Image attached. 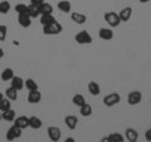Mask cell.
I'll list each match as a JSON object with an SVG mask.
<instances>
[{
	"mask_svg": "<svg viewBox=\"0 0 151 142\" xmlns=\"http://www.w3.org/2000/svg\"><path fill=\"white\" fill-rule=\"evenodd\" d=\"M62 30H63V27L60 25L57 20L54 23H52V24L43 27V33L45 35H58V34L62 33Z\"/></svg>",
	"mask_w": 151,
	"mask_h": 142,
	"instance_id": "obj_1",
	"label": "cell"
},
{
	"mask_svg": "<svg viewBox=\"0 0 151 142\" xmlns=\"http://www.w3.org/2000/svg\"><path fill=\"white\" fill-rule=\"evenodd\" d=\"M105 20L107 22V24L112 27V28H116L121 24V20H120V16H119V13H115V11H107L105 13Z\"/></svg>",
	"mask_w": 151,
	"mask_h": 142,
	"instance_id": "obj_2",
	"label": "cell"
},
{
	"mask_svg": "<svg viewBox=\"0 0 151 142\" xmlns=\"http://www.w3.org/2000/svg\"><path fill=\"white\" fill-rule=\"evenodd\" d=\"M120 102H121V96H120V93H117V92L107 94V96L103 98V105L106 107H113V106L119 105Z\"/></svg>",
	"mask_w": 151,
	"mask_h": 142,
	"instance_id": "obj_3",
	"label": "cell"
},
{
	"mask_svg": "<svg viewBox=\"0 0 151 142\" xmlns=\"http://www.w3.org/2000/svg\"><path fill=\"white\" fill-rule=\"evenodd\" d=\"M74 40L77 42L78 44H81V45H83V44H91L93 42L92 35L89 34L87 30H81L79 33H77L76 37H74Z\"/></svg>",
	"mask_w": 151,
	"mask_h": 142,
	"instance_id": "obj_4",
	"label": "cell"
},
{
	"mask_svg": "<svg viewBox=\"0 0 151 142\" xmlns=\"http://www.w3.org/2000/svg\"><path fill=\"white\" fill-rule=\"evenodd\" d=\"M22 135H23V130L19 128V127H17L15 125H13L8 130L6 135H5V138H6V141L12 142V141H14V140L19 138V137H22Z\"/></svg>",
	"mask_w": 151,
	"mask_h": 142,
	"instance_id": "obj_5",
	"label": "cell"
},
{
	"mask_svg": "<svg viewBox=\"0 0 151 142\" xmlns=\"http://www.w3.org/2000/svg\"><path fill=\"white\" fill-rule=\"evenodd\" d=\"M142 101V93L140 91H132L127 96V103L130 106H137Z\"/></svg>",
	"mask_w": 151,
	"mask_h": 142,
	"instance_id": "obj_6",
	"label": "cell"
},
{
	"mask_svg": "<svg viewBox=\"0 0 151 142\" xmlns=\"http://www.w3.org/2000/svg\"><path fill=\"white\" fill-rule=\"evenodd\" d=\"M47 132H48V137H49V140L52 142H58L60 140V137H62V132H60V130L55 126L48 127Z\"/></svg>",
	"mask_w": 151,
	"mask_h": 142,
	"instance_id": "obj_7",
	"label": "cell"
},
{
	"mask_svg": "<svg viewBox=\"0 0 151 142\" xmlns=\"http://www.w3.org/2000/svg\"><path fill=\"white\" fill-rule=\"evenodd\" d=\"M14 125L17 127L22 130H25L29 127V117L27 116H19V117H15V120H14Z\"/></svg>",
	"mask_w": 151,
	"mask_h": 142,
	"instance_id": "obj_8",
	"label": "cell"
},
{
	"mask_svg": "<svg viewBox=\"0 0 151 142\" xmlns=\"http://www.w3.org/2000/svg\"><path fill=\"white\" fill-rule=\"evenodd\" d=\"M98 37H100V39L102 40H112L113 39V32L112 29L110 28H101L100 30H98Z\"/></svg>",
	"mask_w": 151,
	"mask_h": 142,
	"instance_id": "obj_9",
	"label": "cell"
},
{
	"mask_svg": "<svg viewBox=\"0 0 151 142\" xmlns=\"http://www.w3.org/2000/svg\"><path fill=\"white\" fill-rule=\"evenodd\" d=\"M125 137L129 142H137L139 141V132L135 128L129 127V128H126V131H125Z\"/></svg>",
	"mask_w": 151,
	"mask_h": 142,
	"instance_id": "obj_10",
	"label": "cell"
},
{
	"mask_svg": "<svg viewBox=\"0 0 151 142\" xmlns=\"http://www.w3.org/2000/svg\"><path fill=\"white\" fill-rule=\"evenodd\" d=\"M132 15V8L131 6H126L124 9H121V11L119 13V16H120V20L121 23H126L131 19Z\"/></svg>",
	"mask_w": 151,
	"mask_h": 142,
	"instance_id": "obj_11",
	"label": "cell"
},
{
	"mask_svg": "<svg viewBox=\"0 0 151 142\" xmlns=\"http://www.w3.org/2000/svg\"><path fill=\"white\" fill-rule=\"evenodd\" d=\"M42 99V93L38 91H29V94H28V102L32 103V105H37L39 103Z\"/></svg>",
	"mask_w": 151,
	"mask_h": 142,
	"instance_id": "obj_12",
	"label": "cell"
},
{
	"mask_svg": "<svg viewBox=\"0 0 151 142\" xmlns=\"http://www.w3.org/2000/svg\"><path fill=\"white\" fill-rule=\"evenodd\" d=\"M70 19H72L76 24H79V25H82L87 22V16L82 13H78V11H73L70 14Z\"/></svg>",
	"mask_w": 151,
	"mask_h": 142,
	"instance_id": "obj_13",
	"label": "cell"
},
{
	"mask_svg": "<svg viewBox=\"0 0 151 142\" xmlns=\"http://www.w3.org/2000/svg\"><path fill=\"white\" fill-rule=\"evenodd\" d=\"M10 87L15 88L17 91H22L24 88V79L22 77H18V75H14L13 79L10 80Z\"/></svg>",
	"mask_w": 151,
	"mask_h": 142,
	"instance_id": "obj_14",
	"label": "cell"
},
{
	"mask_svg": "<svg viewBox=\"0 0 151 142\" xmlns=\"http://www.w3.org/2000/svg\"><path fill=\"white\" fill-rule=\"evenodd\" d=\"M18 23L23 28H29L32 25V18L28 14H22V15H18Z\"/></svg>",
	"mask_w": 151,
	"mask_h": 142,
	"instance_id": "obj_15",
	"label": "cell"
},
{
	"mask_svg": "<svg viewBox=\"0 0 151 142\" xmlns=\"http://www.w3.org/2000/svg\"><path fill=\"white\" fill-rule=\"evenodd\" d=\"M64 122H65V126H67L69 130H74L78 125V118L73 115H69V116H65Z\"/></svg>",
	"mask_w": 151,
	"mask_h": 142,
	"instance_id": "obj_16",
	"label": "cell"
},
{
	"mask_svg": "<svg viewBox=\"0 0 151 142\" xmlns=\"http://www.w3.org/2000/svg\"><path fill=\"white\" fill-rule=\"evenodd\" d=\"M42 126H43V122H42L39 117H37V116L29 117V127L32 130H39L42 128Z\"/></svg>",
	"mask_w": 151,
	"mask_h": 142,
	"instance_id": "obj_17",
	"label": "cell"
},
{
	"mask_svg": "<svg viewBox=\"0 0 151 142\" xmlns=\"http://www.w3.org/2000/svg\"><path fill=\"white\" fill-rule=\"evenodd\" d=\"M38 9H39V13L40 15H47V14H53V6L50 5L49 3H43L40 4L39 6H38Z\"/></svg>",
	"mask_w": 151,
	"mask_h": 142,
	"instance_id": "obj_18",
	"label": "cell"
},
{
	"mask_svg": "<svg viewBox=\"0 0 151 142\" xmlns=\"http://www.w3.org/2000/svg\"><path fill=\"white\" fill-rule=\"evenodd\" d=\"M88 92L92 94V96H98V94L101 93V87L100 84L93 82V80H91V82L88 83Z\"/></svg>",
	"mask_w": 151,
	"mask_h": 142,
	"instance_id": "obj_19",
	"label": "cell"
},
{
	"mask_svg": "<svg viewBox=\"0 0 151 142\" xmlns=\"http://www.w3.org/2000/svg\"><path fill=\"white\" fill-rule=\"evenodd\" d=\"M57 8L62 13H69L70 9H72V5H70V3L68 0H60V1H58V4H57Z\"/></svg>",
	"mask_w": 151,
	"mask_h": 142,
	"instance_id": "obj_20",
	"label": "cell"
},
{
	"mask_svg": "<svg viewBox=\"0 0 151 142\" xmlns=\"http://www.w3.org/2000/svg\"><path fill=\"white\" fill-rule=\"evenodd\" d=\"M14 70L12 68H5L1 72V74H0V78H1V80H4V82H8V80H12L13 77H14Z\"/></svg>",
	"mask_w": 151,
	"mask_h": 142,
	"instance_id": "obj_21",
	"label": "cell"
},
{
	"mask_svg": "<svg viewBox=\"0 0 151 142\" xmlns=\"http://www.w3.org/2000/svg\"><path fill=\"white\" fill-rule=\"evenodd\" d=\"M79 113H81V116H83V117H89L93 113L92 106L88 105V103H84L82 107H79Z\"/></svg>",
	"mask_w": 151,
	"mask_h": 142,
	"instance_id": "obj_22",
	"label": "cell"
},
{
	"mask_svg": "<svg viewBox=\"0 0 151 142\" xmlns=\"http://www.w3.org/2000/svg\"><path fill=\"white\" fill-rule=\"evenodd\" d=\"M1 120L8 121V122H13L15 120V111H13L12 108L5 112H1Z\"/></svg>",
	"mask_w": 151,
	"mask_h": 142,
	"instance_id": "obj_23",
	"label": "cell"
},
{
	"mask_svg": "<svg viewBox=\"0 0 151 142\" xmlns=\"http://www.w3.org/2000/svg\"><path fill=\"white\" fill-rule=\"evenodd\" d=\"M5 96L8 99H10V101H17L18 99V91L13 87H9L5 89Z\"/></svg>",
	"mask_w": 151,
	"mask_h": 142,
	"instance_id": "obj_24",
	"label": "cell"
},
{
	"mask_svg": "<svg viewBox=\"0 0 151 142\" xmlns=\"http://www.w3.org/2000/svg\"><path fill=\"white\" fill-rule=\"evenodd\" d=\"M55 22V18L53 16V14H47V15H42L40 16V24L42 25H48L52 24V23Z\"/></svg>",
	"mask_w": 151,
	"mask_h": 142,
	"instance_id": "obj_25",
	"label": "cell"
},
{
	"mask_svg": "<svg viewBox=\"0 0 151 142\" xmlns=\"http://www.w3.org/2000/svg\"><path fill=\"white\" fill-rule=\"evenodd\" d=\"M28 15H29L32 19L39 16L40 13H39V9H38V6L37 5H33V4L28 5Z\"/></svg>",
	"mask_w": 151,
	"mask_h": 142,
	"instance_id": "obj_26",
	"label": "cell"
},
{
	"mask_svg": "<svg viewBox=\"0 0 151 142\" xmlns=\"http://www.w3.org/2000/svg\"><path fill=\"white\" fill-rule=\"evenodd\" d=\"M24 86H25V88L28 89V91H37V89H38V84H37V82L33 78L25 79L24 80Z\"/></svg>",
	"mask_w": 151,
	"mask_h": 142,
	"instance_id": "obj_27",
	"label": "cell"
},
{
	"mask_svg": "<svg viewBox=\"0 0 151 142\" xmlns=\"http://www.w3.org/2000/svg\"><path fill=\"white\" fill-rule=\"evenodd\" d=\"M12 108V101L8 98H3L0 101V112H5Z\"/></svg>",
	"mask_w": 151,
	"mask_h": 142,
	"instance_id": "obj_28",
	"label": "cell"
},
{
	"mask_svg": "<svg viewBox=\"0 0 151 142\" xmlns=\"http://www.w3.org/2000/svg\"><path fill=\"white\" fill-rule=\"evenodd\" d=\"M72 102H73L74 106L82 107L84 103H86V99H84V97L82 94H76V96H73V98H72Z\"/></svg>",
	"mask_w": 151,
	"mask_h": 142,
	"instance_id": "obj_29",
	"label": "cell"
},
{
	"mask_svg": "<svg viewBox=\"0 0 151 142\" xmlns=\"http://www.w3.org/2000/svg\"><path fill=\"white\" fill-rule=\"evenodd\" d=\"M107 137L110 140V142H125V137L121 133H117V132H113V133L108 135Z\"/></svg>",
	"mask_w": 151,
	"mask_h": 142,
	"instance_id": "obj_30",
	"label": "cell"
},
{
	"mask_svg": "<svg viewBox=\"0 0 151 142\" xmlns=\"http://www.w3.org/2000/svg\"><path fill=\"white\" fill-rule=\"evenodd\" d=\"M10 3L6 1V0H4V1L0 3V14H8L9 11H10Z\"/></svg>",
	"mask_w": 151,
	"mask_h": 142,
	"instance_id": "obj_31",
	"label": "cell"
},
{
	"mask_svg": "<svg viewBox=\"0 0 151 142\" xmlns=\"http://www.w3.org/2000/svg\"><path fill=\"white\" fill-rule=\"evenodd\" d=\"M15 11H17L18 15L28 14V5H25V4H17L15 5Z\"/></svg>",
	"mask_w": 151,
	"mask_h": 142,
	"instance_id": "obj_32",
	"label": "cell"
},
{
	"mask_svg": "<svg viewBox=\"0 0 151 142\" xmlns=\"http://www.w3.org/2000/svg\"><path fill=\"white\" fill-rule=\"evenodd\" d=\"M6 35H8V28H6V25H0V42L5 40Z\"/></svg>",
	"mask_w": 151,
	"mask_h": 142,
	"instance_id": "obj_33",
	"label": "cell"
},
{
	"mask_svg": "<svg viewBox=\"0 0 151 142\" xmlns=\"http://www.w3.org/2000/svg\"><path fill=\"white\" fill-rule=\"evenodd\" d=\"M145 138H146V141L151 142V128L146 130V132H145Z\"/></svg>",
	"mask_w": 151,
	"mask_h": 142,
	"instance_id": "obj_34",
	"label": "cell"
},
{
	"mask_svg": "<svg viewBox=\"0 0 151 142\" xmlns=\"http://www.w3.org/2000/svg\"><path fill=\"white\" fill-rule=\"evenodd\" d=\"M45 1V0H30V4H33V5H37V6H39L40 4H43Z\"/></svg>",
	"mask_w": 151,
	"mask_h": 142,
	"instance_id": "obj_35",
	"label": "cell"
},
{
	"mask_svg": "<svg viewBox=\"0 0 151 142\" xmlns=\"http://www.w3.org/2000/svg\"><path fill=\"white\" fill-rule=\"evenodd\" d=\"M64 142H76V140L73 138V137H67V138L64 140Z\"/></svg>",
	"mask_w": 151,
	"mask_h": 142,
	"instance_id": "obj_36",
	"label": "cell"
},
{
	"mask_svg": "<svg viewBox=\"0 0 151 142\" xmlns=\"http://www.w3.org/2000/svg\"><path fill=\"white\" fill-rule=\"evenodd\" d=\"M100 142H110V140H108V137H102V138L100 140Z\"/></svg>",
	"mask_w": 151,
	"mask_h": 142,
	"instance_id": "obj_37",
	"label": "cell"
},
{
	"mask_svg": "<svg viewBox=\"0 0 151 142\" xmlns=\"http://www.w3.org/2000/svg\"><path fill=\"white\" fill-rule=\"evenodd\" d=\"M4 54H5V53H4V50H3V48H0V59H1V58H3V57H4Z\"/></svg>",
	"mask_w": 151,
	"mask_h": 142,
	"instance_id": "obj_38",
	"label": "cell"
},
{
	"mask_svg": "<svg viewBox=\"0 0 151 142\" xmlns=\"http://www.w3.org/2000/svg\"><path fill=\"white\" fill-rule=\"evenodd\" d=\"M139 1H140L141 4H146V3H149V1H151V0H139Z\"/></svg>",
	"mask_w": 151,
	"mask_h": 142,
	"instance_id": "obj_39",
	"label": "cell"
},
{
	"mask_svg": "<svg viewBox=\"0 0 151 142\" xmlns=\"http://www.w3.org/2000/svg\"><path fill=\"white\" fill-rule=\"evenodd\" d=\"M3 98H4V96H3V93H1V92H0V101H1V99H3Z\"/></svg>",
	"mask_w": 151,
	"mask_h": 142,
	"instance_id": "obj_40",
	"label": "cell"
},
{
	"mask_svg": "<svg viewBox=\"0 0 151 142\" xmlns=\"http://www.w3.org/2000/svg\"><path fill=\"white\" fill-rule=\"evenodd\" d=\"M0 121H1V112H0Z\"/></svg>",
	"mask_w": 151,
	"mask_h": 142,
	"instance_id": "obj_41",
	"label": "cell"
}]
</instances>
